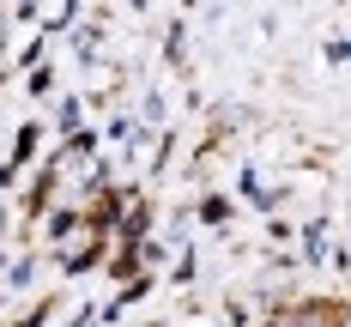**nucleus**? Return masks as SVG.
Here are the masks:
<instances>
[{"label": "nucleus", "instance_id": "1", "mask_svg": "<svg viewBox=\"0 0 351 327\" xmlns=\"http://www.w3.org/2000/svg\"><path fill=\"white\" fill-rule=\"evenodd\" d=\"M285 327H333V315H321V309H297Z\"/></svg>", "mask_w": 351, "mask_h": 327}]
</instances>
